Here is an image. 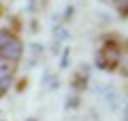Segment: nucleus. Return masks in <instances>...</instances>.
I'll return each mask as SVG.
<instances>
[{"instance_id": "nucleus-1", "label": "nucleus", "mask_w": 128, "mask_h": 121, "mask_svg": "<svg viewBox=\"0 0 128 121\" xmlns=\"http://www.w3.org/2000/svg\"><path fill=\"white\" fill-rule=\"evenodd\" d=\"M124 60H126L124 36L115 34V32L100 36V47L96 51V66L100 68V70L115 72L120 68V64H124Z\"/></svg>"}, {"instance_id": "nucleus-2", "label": "nucleus", "mask_w": 128, "mask_h": 121, "mask_svg": "<svg viewBox=\"0 0 128 121\" xmlns=\"http://www.w3.org/2000/svg\"><path fill=\"white\" fill-rule=\"evenodd\" d=\"M24 51H26V45L22 36L11 28H0V60L19 64L24 58Z\"/></svg>"}, {"instance_id": "nucleus-3", "label": "nucleus", "mask_w": 128, "mask_h": 121, "mask_svg": "<svg viewBox=\"0 0 128 121\" xmlns=\"http://www.w3.org/2000/svg\"><path fill=\"white\" fill-rule=\"evenodd\" d=\"M17 74V64H11L6 60H0V100L9 94L11 85Z\"/></svg>"}, {"instance_id": "nucleus-4", "label": "nucleus", "mask_w": 128, "mask_h": 121, "mask_svg": "<svg viewBox=\"0 0 128 121\" xmlns=\"http://www.w3.org/2000/svg\"><path fill=\"white\" fill-rule=\"evenodd\" d=\"M88 79H90V66L88 64H79L75 74H73V79H70V87L75 91H83L86 85H88Z\"/></svg>"}, {"instance_id": "nucleus-5", "label": "nucleus", "mask_w": 128, "mask_h": 121, "mask_svg": "<svg viewBox=\"0 0 128 121\" xmlns=\"http://www.w3.org/2000/svg\"><path fill=\"white\" fill-rule=\"evenodd\" d=\"M113 2H115V4H118V6H122V9H124V6H126V2H128V0H113Z\"/></svg>"}, {"instance_id": "nucleus-6", "label": "nucleus", "mask_w": 128, "mask_h": 121, "mask_svg": "<svg viewBox=\"0 0 128 121\" xmlns=\"http://www.w3.org/2000/svg\"><path fill=\"white\" fill-rule=\"evenodd\" d=\"M26 121H36V119H34V117H28V119Z\"/></svg>"}, {"instance_id": "nucleus-7", "label": "nucleus", "mask_w": 128, "mask_h": 121, "mask_svg": "<svg viewBox=\"0 0 128 121\" xmlns=\"http://www.w3.org/2000/svg\"><path fill=\"white\" fill-rule=\"evenodd\" d=\"M0 17H2V4H0Z\"/></svg>"}]
</instances>
